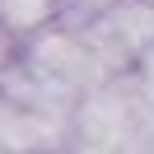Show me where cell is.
Wrapping results in <instances>:
<instances>
[{
	"label": "cell",
	"mask_w": 154,
	"mask_h": 154,
	"mask_svg": "<svg viewBox=\"0 0 154 154\" xmlns=\"http://www.w3.org/2000/svg\"><path fill=\"white\" fill-rule=\"evenodd\" d=\"M47 14H51V0H0V19L10 28H19V33L38 28Z\"/></svg>",
	"instance_id": "6da1fadb"
},
{
	"label": "cell",
	"mask_w": 154,
	"mask_h": 154,
	"mask_svg": "<svg viewBox=\"0 0 154 154\" xmlns=\"http://www.w3.org/2000/svg\"><path fill=\"white\" fill-rule=\"evenodd\" d=\"M70 5H84L89 14H107V10H117L122 0H70Z\"/></svg>",
	"instance_id": "7a4b0ae2"
},
{
	"label": "cell",
	"mask_w": 154,
	"mask_h": 154,
	"mask_svg": "<svg viewBox=\"0 0 154 154\" xmlns=\"http://www.w3.org/2000/svg\"><path fill=\"white\" fill-rule=\"evenodd\" d=\"M145 94L154 98V51H149V56H145Z\"/></svg>",
	"instance_id": "3957f363"
}]
</instances>
